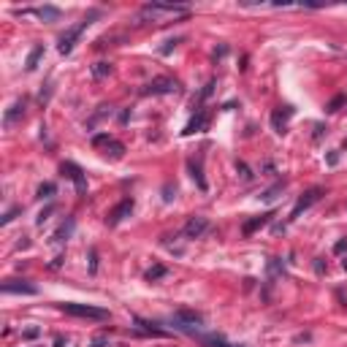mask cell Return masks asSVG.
Wrapping results in <instances>:
<instances>
[{
    "label": "cell",
    "instance_id": "17",
    "mask_svg": "<svg viewBox=\"0 0 347 347\" xmlns=\"http://www.w3.org/2000/svg\"><path fill=\"white\" fill-rule=\"evenodd\" d=\"M44 57V46L38 44V46H33V49H30V54H27V60H25V68L27 71H36L38 68V60Z\"/></svg>",
    "mask_w": 347,
    "mask_h": 347
},
{
    "label": "cell",
    "instance_id": "13",
    "mask_svg": "<svg viewBox=\"0 0 347 347\" xmlns=\"http://www.w3.org/2000/svg\"><path fill=\"white\" fill-rule=\"evenodd\" d=\"M271 217H274V212H266V215H258V217H252V220H247V223H244V236H252L255 231H260V228L263 225H269L271 223Z\"/></svg>",
    "mask_w": 347,
    "mask_h": 347
},
{
    "label": "cell",
    "instance_id": "32",
    "mask_svg": "<svg viewBox=\"0 0 347 347\" xmlns=\"http://www.w3.org/2000/svg\"><path fill=\"white\" fill-rule=\"evenodd\" d=\"M22 336H25V339H36V336H38V328H27Z\"/></svg>",
    "mask_w": 347,
    "mask_h": 347
},
{
    "label": "cell",
    "instance_id": "18",
    "mask_svg": "<svg viewBox=\"0 0 347 347\" xmlns=\"http://www.w3.org/2000/svg\"><path fill=\"white\" fill-rule=\"evenodd\" d=\"M22 114H25V100H17V103H14L9 112H6L3 122H6V125H14V120H17V117H22Z\"/></svg>",
    "mask_w": 347,
    "mask_h": 347
},
{
    "label": "cell",
    "instance_id": "12",
    "mask_svg": "<svg viewBox=\"0 0 347 347\" xmlns=\"http://www.w3.org/2000/svg\"><path fill=\"white\" fill-rule=\"evenodd\" d=\"M290 117H293V106H280L277 112L271 114V125H274V130H277V133H285Z\"/></svg>",
    "mask_w": 347,
    "mask_h": 347
},
{
    "label": "cell",
    "instance_id": "33",
    "mask_svg": "<svg viewBox=\"0 0 347 347\" xmlns=\"http://www.w3.org/2000/svg\"><path fill=\"white\" fill-rule=\"evenodd\" d=\"M347 250V239H342V241H336V247H334V252H344Z\"/></svg>",
    "mask_w": 347,
    "mask_h": 347
},
{
    "label": "cell",
    "instance_id": "29",
    "mask_svg": "<svg viewBox=\"0 0 347 347\" xmlns=\"http://www.w3.org/2000/svg\"><path fill=\"white\" fill-rule=\"evenodd\" d=\"M174 193H177V190H174L171 185H165V187H163V201H171V198H174Z\"/></svg>",
    "mask_w": 347,
    "mask_h": 347
},
{
    "label": "cell",
    "instance_id": "2",
    "mask_svg": "<svg viewBox=\"0 0 347 347\" xmlns=\"http://www.w3.org/2000/svg\"><path fill=\"white\" fill-rule=\"evenodd\" d=\"M60 309L65 315H74V318H84V320H109V309L103 306H92V304H60Z\"/></svg>",
    "mask_w": 347,
    "mask_h": 347
},
{
    "label": "cell",
    "instance_id": "3",
    "mask_svg": "<svg viewBox=\"0 0 347 347\" xmlns=\"http://www.w3.org/2000/svg\"><path fill=\"white\" fill-rule=\"evenodd\" d=\"M171 323H174V328L187 331V334H195V331L201 328L203 318H201V315H195V312H190V309H179V312L171 315Z\"/></svg>",
    "mask_w": 347,
    "mask_h": 347
},
{
    "label": "cell",
    "instance_id": "28",
    "mask_svg": "<svg viewBox=\"0 0 347 347\" xmlns=\"http://www.w3.org/2000/svg\"><path fill=\"white\" fill-rule=\"evenodd\" d=\"M52 209H54V206H46V209L41 212V215H38V220H36V223H38V225H44L46 220H49V215H52Z\"/></svg>",
    "mask_w": 347,
    "mask_h": 347
},
{
    "label": "cell",
    "instance_id": "14",
    "mask_svg": "<svg viewBox=\"0 0 347 347\" xmlns=\"http://www.w3.org/2000/svg\"><path fill=\"white\" fill-rule=\"evenodd\" d=\"M206 125H209V117H206V112H198V114H195L190 122H187V128H185V136H193V133H201V130H206Z\"/></svg>",
    "mask_w": 347,
    "mask_h": 347
},
{
    "label": "cell",
    "instance_id": "15",
    "mask_svg": "<svg viewBox=\"0 0 347 347\" xmlns=\"http://www.w3.org/2000/svg\"><path fill=\"white\" fill-rule=\"evenodd\" d=\"M71 233H74V220L68 217L65 223H62V225L57 228V231H54V236H52V241H54V244H62V241H65V239H68Z\"/></svg>",
    "mask_w": 347,
    "mask_h": 347
},
{
    "label": "cell",
    "instance_id": "31",
    "mask_svg": "<svg viewBox=\"0 0 347 347\" xmlns=\"http://www.w3.org/2000/svg\"><path fill=\"white\" fill-rule=\"evenodd\" d=\"M239 171H241V177H244V179H252V174H250V168H247L244 163H239Z\"/></svg>",
    "mask_w": 347,
    "mask_h": 347
},
{
    "label": "cell",
    "instance_id": "19",
    "mask_svg": "<svg viewBox=\"0 0 347 347\" xmlns=\"http://www.w3.org/2000/svg\"><path fill=\"white\" fill-rule=\"evenodd\" d=\"M187 165H190V174H193L195 185H198L201 190H206V179L201 177V163H195V160H190V163H187Z\"/></svg>",
    "mask_w": 347,
    "mask_h": 347
},
{
    "label": "cell",
    "instance_id": "1",
    "mask_svg": "<svg viewBox=\"0 0 347 347\" xmlns=\"http://www.w3.org/2000/svg\"><path fill=\"white\" fill-rule=\"evenodd\" d=\"M92 19H98V11H90V14H87V17H84L82 22H79V25H74L71 30H65V33L60 36L57 52H60V54H71V52H74V46H76V41H79V36H82L84 30L92 25Z\"/></svg>",
    "mask_w": 347,
    "mask_h": 347
},
{
    "label": "cell",
    "instance_id": "10",
    "mask_svg": "<svg viewBox=\"0 0 347 347\" xmlns=\"http://www.w3.org/2000/svg\"><path fill=\"white\" fill-rule=\"evenodd\" d=\"M3 293H25V296H36L38 288L30 285L27 280H6V282H3Z\"/></svg>",
    "mask_w": 347,
    "mask_h": 347
},
{
    "label": "cell",
    "instance_id": "25",
    "mask_svg": "<svg viewBox=\"0 0 347 347\" xmlns=\"http://www.w3.org/2000/svg\"><path fill=\"white\" fill-rule=\"evenodd\" d=\"M19 212H22V206H14V209H9V212H6V215H3V217H0V223H3V225H6V223H11V220H14V217H17V215H19Z\"/></svg>",
    "mask_w": 347,
    "mask_h": 347
},
{
    "label": "cell",
    "instance_id": "9",
    "mask_svg": "<svg viewBox=\"0 0 347 347\" xmlns=\"http://www.w3.org/2000/svg\"><path fill=\"white\" fill-rule=\"evenodd\" d=\"M206 231H209V220L201 217V215H195V217L187 220V225H185L182 233L187 236V239H201V236L206 233Z\"/></svg>",
    "mask_w": 347,
    "mask_h": 347
},
{
    "label": "cell",
    "instance_id": "24",
    "mask_svg": "<svg viewBox=\"0 0 347 347\" xmlns=\"http://www.w3.org/2000/svg\"><path fill=\"white\" fill-rule=\"evenodd\" d=\"M203 344H209V347H233V344H228L223 336H203Z\"/></svg>",
    "mask_w": 347,
    "mask_h": 347
},
{
    "label": "cell",
    "instance_id": "8",
    "mask_svg": "<svg viewBox=\"0 0 347 347\" xmlns=\"http://www.w3.org/2000/svg\"><path fill=\"white\" fill-rule=\"evenodd\" d=\"M320 195H323V190H320V187H312V190H306V193L301 195V198L296 201L293 212H290V220H298V217H301V212H306V209H309L312 203L320 198Z\"/></svg>",
    "mask_w": 347,
    "mask_h": 347
},
{
    "label": "cell",
    "instance_id": "11",
    "mask_svg": "<svg viewBox=\"0 0 347 347\" xmlns=\"http://www.w3.org/2000/svg\"><path fill=\"white\" fill-rule=\"evenodd\" d=\"M130 212H133V198H125L120 206H114L112 212H109L106 223H109V225H120L125 217H130Z\"/></svg>",
    "mask_w": 347,
    "mask_h": 347
},
{
    "label": "cell",
    "instance_id": "16",
    "mask_svg": "<svg viewBox=\"0 0 347 347\" xmlns=\"http://www.w3.org/2000/svg\"><path fill=\"white\" fill-rule=\"evenodd\" d=\"M36 14H38V19H44V22H57L62 11L57 6H41V9H36Z\"/></svg>",
    "mask_w": 347,
    "mask_h": 347
},
{
    "label": "cell",
    "instance_id": "21",
    "mask_svg": "<svg viewBox=\"0 0 347 347\" xmlns=\"http://www.w3.org/2000/svg\"><path fill=\"white\" fill-rule=\"evenodd\" d=\"M109 74H112V65H109V62H95V65H92V76L95 79H103Z\"/></svg>",
    "mask_w": 347,
    "mask_h": 347
},
{
    "label": "cell",
    "instance_id": "20",
    "mask_svg": "<svg viewBox=\"0 0 347 347\" xmlns=\"http://www.w3.org/2000/svg\"><path fill=\"white\" fill-rule=\"evenodd\" d=\"M282 190H285V182H277V185H274V187H269V190H266L263 195H260V198H263L266 203H271V201L277 198V195H280Z\"/></svg>",
    "mask_w": 347,
    "mask_h": 347
},
{
    "label": "cell",
    "instance_id": "30",
    "mask_svg": "<svg viewBox=\"0 0 347 347\" xmlns=\"http://www.w3.org/2000/svg\"><path fill=\"white\" fill-rule=\"evenodd\" d=\"M177 44H179L177 38H174V41H165V46H163L160 52H163V54H168V52H171V49H174V46H177Z\"/></svg>",
    "mask_w": 347,
    "mask_h": 347
},
{
    "label": "cell",
    "instance_id": "22",
    "mask_svg": "<svg viewBox=\"0 0 347 347\" xmlns=\"http://www.w3.org/2000/svg\"><path fill=\"white\" fill-rule=\"evenodd\" d=\"M54 190H57V187H54L52 182H44V185H38V198H52V195H54Z\"/></svg>",
    "mask_w": 347,
    "mask_h": 347
},
{
    "label": "cell",
    "instance_id": "35",
    "mask_svg": "<svg viewBox=\"0 0 347 347\" xmlns=\"http://www.w3.org/2000/svg\"><path fill=\"white\" fill-rule=\"evenodd\" d=\"M103 342H106V336H98L95 342H92V347H103Z\"/></svg>",
    "mask_w": 347,
    "mask_h": 347
},
{
    "label": "cell",
    "instance_id": "26",
    "mask_svg": "<svg viewBox=\"0 0 347 347\" xmlns=\"http://www.w3.org/2000/svg\"><path fill=\"white\" fill-rule=\"evenodd\" d=\"M344 100H347L344 95H336V98H334V100H331V103L326 106V112H339V106H342Z\"/></svg>",
    "mask_w": 347,
    "mask_h": 347
},
{
    "label": "cell",
    "instance_id": "27",
    "mask_svg": "<svg viewBox=\"0 0 347 347\" xmlns=\"http://www.w3.org/2000/svg\"><path fill=\"white\" fill-rule=\"evenodd\" d=\"M280 271H282V266H280V258H271V260H269V274H271V277H277Z\"/></svg>",
    "mask_w": 347,
    "mask_h": 347
},
{
    "label": "cell",
    "instance_id": "5",
    "mask_svg": "<svg viewBox=\"0 0 347 347\" xmlns=\"http://www.w3.org/2000/svg\"><path fill=\"white\" fill-rule=\"evenodd\" d=\"M92 147H103V149H106L103 155H112L114 160H120V157L125 155V144H120V141L112 138L109 133H98V136L92 138Z\"/></svg>",
    "mask_w": 347,
    "mask_h": 347
},
{
    "label": "cell",
    "instance_id": "7",
    "mask_svg": "<svg viewBox=\"0 0 347 347\" xmlns=\"http://www.w3.org/2000/svg\"><path fill=\"white\" fill-rule=\"evenodd\" d=\"M60 171L65 174V177L74 179V185H76V193H79V195H84V193H87V177H84V171L79 168L76 163H62V165H60Z\"/></svg>",
    "mask_w": 347,
    "mask_h": 347
},
{
    "label": "cell",
    "instance_id": "23",
    "mask_svg": "<svg viewBox=\"0 0 347 347\" xmlns=\"http://www.w3.org/2000/svg\"><path fill=\"white\" fill-rule=\"evenodd\" d=\"M160 277H165V266H160V263L152 266V269L147 271V280H149V282H155V280H160Z\"/></svg>",
    "mask_w": 347,
    "mask_h": 347
},
{
    "label": "cell",
    "instance_id": "4",
    "mask_svg": "<svg viewBox=\"0 0 347 347\" xmlns=\"http://www.w3.org/2000/svg\"><path fill=\"white\" fill-rule=\"evenodd\" d=\"M160 14H168V17L187 14V6H179V3H149V6L141 9V17H160Z\"/></svg>",
    "mask_w": 347,
    "mask_h": 347
},
{
    "label": "cell",
    "instance_id": "34",
    "mask_svg": "<svg viewBox=\"0 0 347 347\" xmlns=\"http://www.w3.org/2000/svg\"><path fill=\"white\" fill-rule=\"evenodd\" d=\"M323 269H326V266H323V260L318 258V260H315V271H318V274H323Z\"/></svg>",
    "mask_w": 347,
    "mask_h": 347
},
{
    "label": "cell",
    "instance_id": "6",
    "mask_svg": "<svg viewBox=\"0 0 347 347\" xmlns=\"http://www.w3.org/2000/svg\"><path fill=\"white\" fill-rule=\"evenodd\" d=\"M177 90H179V84L174 82V79H168V76H157V79H152V82L144 87L147 95H171V92H177Z\"/></svg>",
    "mask_w": 347,
    "mask_h": 347
}]
</instances>
